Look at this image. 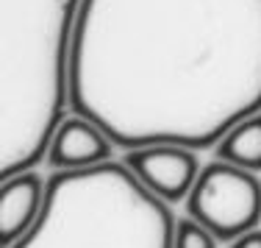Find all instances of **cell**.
Wrapping results in <instances>:
<instances>
[{"label":"cell","mask_w":261,"mask_h":248,"mask_svg":"<svg viewBox=\"0 0 261 248\" xmlns=\"http://www.w3.org/2000/svg\"><path fill=\"white\" fill-rule=\"evenodd\" d=\"M67 98L122 151L217 148L261 111V0H81Z\"/></svg>","instance_id":"1"},{"label":"cell","mask_w":261,"mask_h":248,"mask_svg":"<svg viewBox=\"0 0 261 248\" xmlns=\"http://www.w3.org/2000/svg\"><path fill=\"white\" fill-rule=\"evenodd\" d=\"M175 215L125 162L56 170L34 229L9 248H172Z\"/></svg>","instance_id":"2"},{"label":"cell","mask_w":261,"mask_h":248,"mask_svg":"<svg viewBox=\"0 0 261 248\" xmlns=\"http://www.w3.org/2000/svg\"><path fill=\"white\" fill-rule=\"evenodd\" d=\"M186 212L220 243H233L245 232L261 226V178L214 159L197 176L186 198Z\"/></svg>","instance_id":"3"},{"label":"cell","mask_w":261,"mask_h":248,"mask_svg":"<svg viewBox=\"0 0 261 248\" xmlns=\"http://www.w3.org/2000/svg\"><path fill=\"white\" fill-rule=\"evenodd\" d=\"M122 162L130 167L136 178L145 184L150 193H156L161 201L181 204L189 198L200 176V159L195 148L186 145H145L125 151Z\"/></svg>","instance_id":"4"},{"label":"cell","mask_w":261,"mask_h":248,"mask_svg":"<svg viewBox=\"0 0 261 248\" xmlns=\"http://www.w3.org/2000/svg\"><path fill=\"white\" fill-rule=\"evenodd\" d=\"M114 148L117 145L97 123H92L89 117L70 115L56 128L50 145H47L45 162L50 165L53 173L56 170H86V167L111 162Z\"/></svg>","instance_id":"5"},{"label":"cell","mask_w":261,"mask_h":248,"mask_svg":"<svg viewBox=\"0 0 261 248\" xmlns=\"http://www.w3.org/2000/svg\"><path fill=\"white\" fill-rule=\"evenodd\" d=\"M47 178L34 170H22L3 178L0 187V245L9 248L34 229L45 207Z\"/></svg>","instance_id":"6"},{"label":"cell","mask_w":261,"mask_h":248,"mask_svg":"<svg viewBox=\"0 0 261 248\" xmlns=\"http://www.w3.org/2000/svg\"><path fill=\"white\" fill-rule=\"evenodd\" d=\"M217 159L236 165L242 170L261 173V111L236 123L214 148Z\"/></svg>","instance_id":"7"},{"label":"cell","mask_w":261,"mask_h":248,"mask_svg":"<svg viewBox=\"0 0 261 248\" xmlns=\"http://www.w3.org/2000/svg\"><path fill=\"white\" fill-rule=\"evenodd\" d=\"M220 240L195 218H178L175 220V243L172 248H217Z\"/></svg>","instance_id":"8"},{"label":"cell","mask_w":261,"mask_h":248,"mask_svg":"<svg viewBox=\"0 0 261 248\" xmlns=\"http://www.w3.org/2000/svg\"><path fill=\"white\" fill-rule=\"evenodd\" d=\"M231 248H261V226L245 232L242 237H236L233 243H231Z\"/></svg>","instance_id":"9"}]
</instances>
